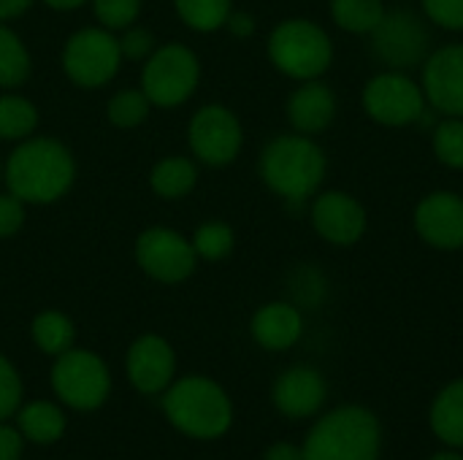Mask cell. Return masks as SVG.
Here are the masks:
<instances>
[{"instance_id":"obj_1","label":"cell","mask_w":463,"mask_h":460,"mask_svg":"<svg viewBox=\"0 0 463 460\" xmlns=\"http://www.w3.org/2000/svg\"><path fill=\"white\" fill-rule=\"evenodd\" d=\"M258 171L263 184L274 195H279L290 206H304L320 192L328 174V157L315 136L293 130L271 138L263 146Z\"/></svg>"},{"instance_id":"obj_2","label":"cell","mask_w":463,"mask_h":460,"mask_svg":"<svg viewBox=\"0 0 463 460\" xmlns=\"http://www.w3.org/2000/svg\"><path fill=\"white\" fill-rule=\"evenodd\" d=\"M76 179V163L65 144L54 138H24L3 165V182L22 203H54Z\"/></svg>"},{"instance_id":"obj_3","label":"cell","mask_w":463,"mask_h":460,"mask_svg":"<svg viewBox=\"0 0 463 460\" xmlns=\"http://www.w3.org/2000/svg\"><path fill=\"white\" fill-rule=\"evenodd\" d=\"M301 450L304 460H380L383 428L374 412L347 404L320 418Z\"/></svg>"},{"instance_id":"obj_4","label":"cell","mask_w":463,"mask_h":460,"mask_svg":"<svg viewBox=\"0 0 463 460\" xmlns=\"http://www.w3.org/2000/svg\"><path fill=\"white\" fill-rule=\"evenodd\" d=\"M168 423L193 439H217L233 423L228 393L209 377H184L171 382L163 396Z\"/></svg>"},{"instance_id":"obj_5","label":"cell","mask_w":463,"mask_h":460,"mask_svg":"<svg viewBox=\"0 0 463 460\" xmlns=\"http://www.w3.org/2000/svg\"><path fill=\"white\" fill-rule=\"evenodd\" d=\"M266 52H269L271 65L293 81L323 79L328 68L334 65L331 35L326 33L323 24L307 16L282 19L269 33Z\"/></svg>"},{"instance_id":"obj_6","label":"cell","mask_w":463,"mask_h":460,"mask_svg":"<svg viewBox=\"0 0 463 460\" xmlns=\"http://www.w3.org/2000/svg\"><path fill=\"white\" fill-rule=\"evenodd\" d=\"M372 57L388 70H415L431 54V33L426 16L412 8H388L369 33Z\"/></svg>"},{"instance_id":"obj_7","label":"cell","mask_w":463,"mask_h":460,"mask_svg":"<svg viewBox=\"0 0 463 460\" xmlns=\"http://www.w3.org/2000/svg\"><path fill=\"white\" fill-rule=\"evenodd\" d=\"M201 81V60L184 43H163L146 57L141 70V89L152 106H182Z\"/></svg>"},{"instance_id":"obj_8","label":"cell","mask_w":463,"mask_h":460,"mask_svg":"<svg viewBox=\"0 0 463 460\" xmlns=\"http://www.w3.org/2000/svg\"><path fill=\"white\" fill-rule=\"evenodd\" d=\"M361 106L366 117L383 127H410L418 125L429 108L420 81L407 70H377L361 92Z\"/></svg>"},{"instance_id":"obj_9","label":"cell","mask_w":463,"mask_h":460,"mask_svg":"<svg viewBox=\"0 0 463 460\" xmlns=\"http://www.w3.org/2000/svg\"><path fill=\"white\" fill-rule=\"evenodd\" d=\"M52 388L65 407L76 412H92L106 404L111 393V377L95 352L71 347L68 352L57 355L52 366Z\"/></svg>"},{"instance_id":"obj_10","label":"cell","mask_w":463,"mask_h":460,"mask_svg":"<svg viewBox=\"0 0 463 460\" xmlns=\"http://www.w3.org/2000/svg\"><path fill=\"white\" fill-rule=\"evenodd\" d=\"M119 38L106 27H84L73 33L62 49V70L84 89L109 84L122 62Z\"/></svg>"},{"instance_id":"obj_11","label":"cell","mask_w":463,"mask_h":460,"mask_svg":"<svg viewBox=\"0 0 463 460\" xmlns=\"http://www.w3.org/2000/svg\"><path fill=\"white\" fill-rule=\"evenodd\" d=\"M187 144L195 160L222 168L239 157L244 146V127L228 106L209 103L193 114L187 125Z\"/></svg>"},{"instance_id":"obj_12","label":"cell","mask_w":463,"mask_h":460,"mask_svg":"<svg viewBox=\"0 0 463 460\" xmlns=\"http://www.w3.org/2000/svg\"><path fill=\"white\" fill-rule=\"evenodd\" d=\"M136 263L146 277L163 285L184 282L198 263L193 241L171 228H146L136 239Z\"/></svg>"},{"instance_id":"obj_13","label":"cell","mask_w":463,"mask_h":460,"mask_svg":"<svg viewBox=\"0 0 463 460\" xmlns=\"http://www.w3.org/2000/svg\"><path fill=\"white\" fill-rule=\"evenodd\" d=\"M309 222L331 247H355L369 230L366 206L347 190H320L309 201Z\"/></svg>"},{"instance_id":"obj_14","label":"cell","mask_w":463,"mask_h":460,"mask_svg":"<svg viewBox=\"0 0 463 460\" xmlns=\"http://www.w3.org/2000/svg\"><path fill=\"white\" fill-rule=\"evenodd\" d=\"M418 239L439 252L463 249V195L456 190L426 192L412 211Z\"/></svg>"},{"instance_id":"obj_15","label":"cell","mask_w":463,"mask_h":460,"mask_svg":"<svg viewBox=\"0 0 463 460\" xmlns=\"http://www.w3.org/2000/svg\"><path fill=\"white\" fill-rule=\"evenodd\" d=\"M420 87L426 103L439 117H463V43L431 49L420 65Z\"/></svg>"},{"instance_id":"obj_16","label":"cell","mask_w":463,"mask_h":460,"mask_svg":"<svg viewBox=\"0 0 463 460\" xmlns=\"http://www.w3.org/2000/svg\"><path fill=\"white\" fill-rule=\"evenodd\" d=\"M125 369H128L130 385L138 393L144 396L165 393V388L174 382V374H176V352L163 336L146 333L130 344Z\"/></svg>"},{"instance_id":"obj_17","label":"cell","mask_w":463,"mask_h":460,"mask_svg":"<svg viewBox=\"0 0 463 460\" xmlns=\"http://www.w3.org/2000/svg\"><path fill=\"white\" fill-rule=\"evenodd\" d=\"M326 399H328L326 377L312 366H293L282 371L271 390V401L277 412H282L290 420H307L317 415Z\"/></svg>"},{"instance_id":"obj_18","label":"cell","mask_w":463,"mask_h":460,"mask_svg":"<svg viewBox=\"0 0 463 460\" xmlns=\"http://www.w3.org/2000/svg\"><path fill=\"white\" fill-rule=\"evenodd\" d=\"M285 111H288V122L296 133L320 136L334 125L339 100H336V92L331 89V84H326L323 79H309V81H298V87L288 98Z\"/></svg>"},{"instance_id":"obj_19","label":"cell","mask_w":463,"mask_h":460,"mask_svg":"<svg viewBox=\"0 0 463 460\" xmlns=\"http://www.w3.org/2000/svg\"><path fill=\"white\" fill-rule=\"evenodd\" d=\"M250 333L255 344H260L269 352H285L298 344L304 336V314L293 301H271L263 304L252 320Z\"/></svg>"},{"instance_id":"obj_20","label":"cell","mask_w":463,"mask_h":460,"mask_svg":"<svg viewBox=\"0 0 463 460\" xmlns=\"http://www.w3.org/2000/svg\"><path fill=\"white\" fill-rule=\"evenodd\" d=\"M429 420L434 437L445 447L463 450V380H453L437 393Z\"/></svg>"},{"instance_id":"obj_21","label":"cell","mask_w":463,"mask_h":460,"mask_svg":"<svg viewBox=\"0 0 463 460\" xmlns=\"http://www.w3.org/2000/svg\"><path fill=\"white\" fill-rule=\"evenodd\" d=\"M16 426L22 439L35 445H54L65 434V415L52 401H33L16 412Z\"/></svg>"},{"instance_id":"obj_22","label":"cell","mask_w":463,"mask_h":460,"mask_svg":"<svg viewBox=\"0 0 463 460\" xmlns=\"http://www.w3.org/2000/svg\"><path fill=\"white\" fill-rule=\"evenodd\" d=\"M152 190L163 201H179L198 184V165L190 157H163L149 174Z\"/></svg>"},{"instance_id":"obj_23","label":"cell","mask_w":463,"mask_h":460,"mask_svg":"<svg viewBox=\"0 0 463 460\" xmlns=\"http://www.w3.org/2000/svg\"><path fill=\"white\" fill-rule=\"evenodd\" d=\"M331 19L350 35H369L385 16V0H331Z\"/></svg>"},{"instance_id":"obj_24","label":"cell","mask_w":463,"mask_h":460,"mask_svg":"<svg viewBox=\"0 0 463 460\" xmlns=\"http://www.w3.org/2000/svg\"><path fill=\"white\" fill-rule=\"evenodd\" d=\"M33 342L41 352L57 358L62 352H68L76 342V328L71 323L68 314L57 312V309H46L41 314H35L33 320Z\"/></svg>"},{"instance_id":"obj_25","label":"cell","mask_w":463,"mask_h":460,"mask_svg":"<svg viewBox=\"0 0 463 460\" xmlns=\"http://www.w3.org/2000/svg\"><path fill=\"white\" fill-rule=\"evenodd\" d=\"M38 127V108L14 92L0 95V141H24Z\"/></svg>"},{"instance_id":"obj_26","label":"cell","mask_w":463,"mask_h":460,"mask_svg":"<svg viewBox=\"0 0 463 460\" xmlns=\"http://www.w3.org/2000/svg\"><path fill=\"white\" fill-rule=\"evenodd\" d=\"M174 5L179 19L195 33L222 30L233 11V0H174Z\"/></svg>"},{"instance_id":"obj_27","label":"cell","mask_w":463,"mask_h":460,"mask_svg":"<svg viewBox=\"0 0 463 460\" xmlns=\"http://www.w3.org/2000/svg\"><path fill=\"white\" fill-rule=\"evenodd\" d=\"M30 76V52L24 41L0 22V87H19Z\"/></svg>"},{"instance_id":"obj_28","label":"cell","mask_w":463,"mask_h":460,"mask_svg":"<svg viewBox=\"0 0 463 460\" xmlns=\"http://www.w3.org/2000/svg\"><path fill=\"white\" fill-rule=\"evenodd\" d=\"M431 149L439 165L463 171V117H439L431 127Z\"/></svg>"},{"instance_id":"obj_29","label":"cell","mask_w":463,"mask_h":460,"mask_svg":"<svg viewBox=\"0 0 463 460\" xmlns=\"http://www.w3.org/2000/svg\"><path fill=\"white\" fill-rule=\"evenodd\" d=\"M193 249L198 255V260H209V263H217V260H225L233 247H236V233L228 222L222 220H209L203 225L195 228L193 233Z\"/></svg>"},{"instance_id":"obj_30","label":"cell","mask_w":463,"mask_h":460,"mask_svg":"<svg viewBox=\"0 0 463 460\" xmlns=\"http://www.w3.org/2000/svg\"><path fill=\"white\" fill-rule=\"evenodd\" d=\"M149 108H152V100L138 87V89H119L117 95H111L106 114H109L111 125H117V127H136L149 117Z\"/></svg>"},{"instance_id":"obj_31","label":"cell","mask_w":463,"mask_h":460,"mask_svg":"<svg viewBox=\"0 0 463 460\" xmlns=\"http://www.w3.org/2000/svg\"><path fill=\"white\" fill-rule=\"evenodd\" d=\"M92 11L100 27L111 30V33H122L125 27L136 24L138 11H141V0H92Z\"/></svg>"},{"instance_id":"obj_32","label":"cell","mask_w":463,"mask_h":460,"mask_svg":"<svg viewBox=\"0 0 463 460\" xmlns=\"http://www.w3.org/2000/svg\"><path fill=\"white\" fill-rule=\"evenodd\" d=\"M420 3H423L426 22L450 33H463V0H420Z\"/></svg>"},{"instance_id":"obj_33","label":"cell","mask_w":463,"mask_h":460,"mask_svg":"<svg viewBox=\"0 0 463 460\" xmlns=\"http://www.w3.org/2000/svg\"><path fill=\"white\" fill-rule=\"evenodd\" d=\"M22 404V380L8 358L0 355V423L19 412Z\"/></svg>"},{"instance_id":"obj_34","label":"cell","mask_w":463,"mask_h":460,"mask_svg":"<svg viewBox=\"0 0 463 460\" xmlns=\"http://www.w3.org/2000/svg\"><path fill=\"white\" fill-rule=\"evenodd\" d=\"M119 49H122L125 60H146L155 52V35L146 27L130 24V27L122 30Z\"/></svg>"},{"instance_id":"obj_35","label":"cell","mask_w":463,"mask_h":460,"mask_svg":"<svg viewBox=\"0 0 463 460\" xmlns=\"http://www.w3.org/2000/svg\"><path fill=\"white\" fill-rule=\"evenodd\" d=\"M24 206L14 192H0V239L14 236L24 225Z\"/></svg>"},{"instance_id":"obj_36","label":"cell","mask_w":463,"mask_h":460,"mask_svg":"<svg viewBox=\"0 0 463 460\" xmlns=\"http://www.w3.org/2000/svg\"><path fill=\"white\" fill-rule=\"evenodd\" d=\"M22 458V434L19 428L0 426V460Z\"/></svg>"},{"instance_id":"obj_37","label":"cell","mask_w":463,"mask_h":460,"mask_svg":"<svg viewBox=\"0 0 463 460\" xmlns=\"http://www.w3.org/2000/svg\"><path fill=\"white\" fill-rule=\"evenodd\" d=\"M228 33L236 38H250L255 33V16L250 11H231L228 22H225Z\"/></svg>"},{"instance_id":"obj_38","label":"cell","mask_w":463,"mask_h":460,"mask_svg":"<svg viewBox=\"0 0 463 460\" xmlns=\"http://www.w3.org/2000/svg\"><path fill=\"white\" fill-rule=\"evenodd\" d=\"M263 460H304V450L293 442H274L263 453Z\"/></svg>"},{"instance_id":"obj_39","label":"cell","mask_w":463,"mask_h":460,"mask_svg":"<svg viewBox=\"0 0 463 460\" xmlns=\"http://www.w3.org/2000/svg\"><path fill=\"white\" fill-rule=\"evenodd\" d=\"M35 0H0V22H8V19H16L22 16Z\"/></svg>"},{"instance_id":"obj_40","label":"cell","mask_w":463,"mask_h":460,"mask_svg":"<svg viewBox=\"0 0 463 460\" xmlns=\"http://www.w3.org/2000/svg\"><path fill=\"white\" fill-rule=\"evenodd\" d=\"M43 3L54 11H73V8H81L87 0H43Z\"/></svg>"},{"instance_id":"obj_41","label":"cell","mask_w":463,"mask_h":460,"mask_svg":"<svg viewBox=\"0 0 463 460\" xmlns=\"http://www.w3.org/2000/svg\"><path fill=\"white\" fill-rule=\"evenodd\" d=\"M431 460H463V455L458 450H442V453H437V455H431Z\"/></svg>"},{"instance_id":"obj_42","label":"cell","mask_w":463,"mask_h":460,"mask_svg":"<svg viewBox=\"0 0 463 460\" xmlns=\"http://www.w3.org/2000/svg\"><path fill=\"white\" fill-rule=\"evenodd\" d=\"M0 182H3V163H0Z\"/></svg>"}]
</instances>
